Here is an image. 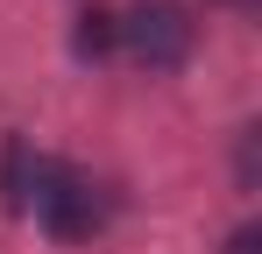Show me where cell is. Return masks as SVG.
Wrapping results in <instances>:
<instances>
[{"label": "cell", "mask_w": 262, "mask_h": 254, "mask_svg": "<svg viewBox=\"0 0 262 254\" xmlns=\"http://www.w3.org/2000/svg\"><path fill=\"white\" fill-rule=\"evenodd\" d=\"M114 49L128 57L135 71L170 78V71L191 64V49H199V21H191L184 0H142L128 14H114Z\"/></svg>", "instance_id": "obj_1"}, {"label": "cell", "mask_w": 262, "mask_h": 254, "mask_svg": "<svg viewBox=\"0 0 262 254\" xmlns=\"http://www.w3.org/2000/svg\"><path fill=\"white\" fill-rule=\"evenodd\" d=\"M206 7H234V14H262V0H206Z\"/></svg>", "instance_id": "obj_7"}, {"label": "cell", "mask_w": 262, "mask_h": 254, "mask_svg": "<svg viewBox=\"0 0 262 254\" xmlns=\"http://www.w3.org/2000/svg\"><path fill=\"white\" fill-rule=\"evenodd\" d=\"M255 141H262V127H241V134H234V184H241V191H255V184H262Z\"/></svg>", "instance_id": "obj_5"}, {"label": "cell", "mask_w": 262, "mask_h": 254, "mask_svg": "<svg viewBox=\"0 0 262 254\" xmlns=\"http://www.w3.org/2000/svg\"><path fill=\"white\" fill-rule=\"evenodd\" d=\"M29 205H36V219H43L50 240H64V247H78V240H92L99 233V191H92L85 169L71 163H36V176H29Z\"/></svg>", "instance_id": "obj_2"}, {"label": "cell", "mask_w": 262, "mask_h": 254, "mask_svg": "<svg viewBox=\"0 0 262 254\" xmlns=\"http://www.w3.org/2000/svg\"><path fill=\"white\" fill-rule=\"evenodd\" d=\"M227 254H262V226L248 219V226H234L227 233Z\"/></svg>", "instance_id": "obj_6"}, {"label": "cell", "mask_w": 262, "mask_h": 254, "mask_svg": "<svg viewBox=\"0 0 262 254\" xmlns=\"http://www.w3.org/2000/svg\"><path fill=\"white\" fill-rule=\"evenodd\" d=\"M71 49H78V64L114 57V7H85V14H78V29H71Z\"/></svg>", "instance_id": "obj_4"}, {"label": "cell", "mask_w": 262, "mask_h": 254, "mask_svg": "<svg viewBox=\"0 0 262 254\" xmlns=\"http://www.w3.org/2000/svg\"><path fill=\"white\" fill-rule=\"evenodd\" d=\"M29 176H36L29 141L7 134V141H0V205H7V212H29Z\"/></svg>", "instance_id": "obj_3"}]
</instances>
